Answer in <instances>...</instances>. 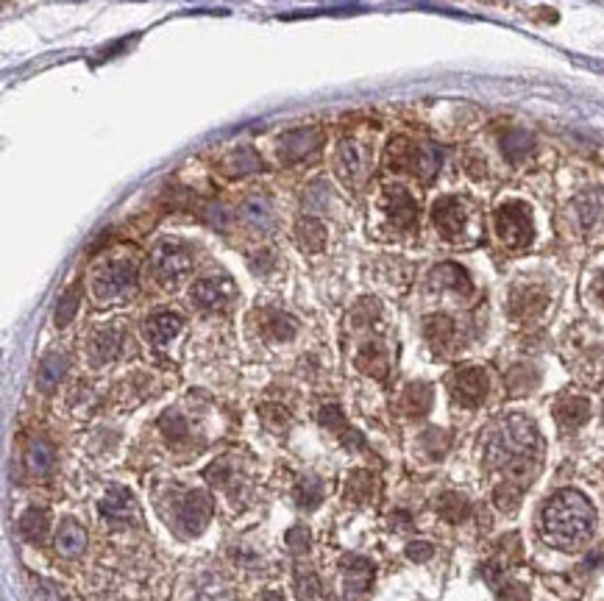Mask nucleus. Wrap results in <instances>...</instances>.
<instances>
[{
  "instance_id": "35",
  "label": "nucleus",
  "mask_w": 604,
  "mask_h": 601,
  "mask_svg": "<svg viewBox=\"0 0 604 601\" xmlns=\"http://www.w3.org/2000/svg\"><path fill=\"white\" fill-rule=\"evenodd\" d=\"M48 527H50V520H48L45 510H28V512L20 518V535H23L26 540H34V543L45 540Z\"/></svg>"
},
{
  "instance_id": "25",
  "label": "nucleus",
  "mask_w": 604,
  "mask_h": 601,
  "mask_svg": "<svg viewBox=\"0 0 604 601\" xmlns=\"http://www.w3.org/2000/svg\"><path fill=\"white\" fill-rule=\"evenodd\" d=\"M242 218L248 226H254L259 231H268L276 223V212L265 196H251V198L242 201Z\"/></svg>"
},
{
  "instance_id": "20",
  "label": "nucleus",
  "mask_w": 604,
  "mask_h": 601,
  "mask_svg": "<svg viewBox=\"0 0 604 601\" xmlns=\"http://www.w3.org/2000/svg\"><path fill=\"white\" fill-rule=\"evenodd\" d=\"M101 515L109 520H137V501L128 490L111 488L101 501Z\"/></svg>"
},
{
  "instance_id": "47",
  "label": "nucleus",
  "mask_w": 604,
  "mask_h": 601,
  "mask_svg": "<svg viewBox=\"0 0 604 601\" xmlns=\"http://www.w3.org/2000/svg\"><path fill=\"white\" fill-rule=\"evenodd\" d=\"M287 546L295 551V554H304L310 549V535L307 529H290L287 532Z\"/></svg>"
},
{
  "instance_id": "49",
  "label": "nucleus",
  "mask_w": 604,
  "mask_h": 601,
  "mask_svg": "<svg viewBox=\"0 0 604 601\" xmlns=\"http://www.w3.org/2000/svg\"><path fill=\"white\" fill-rule=\"evenodd\" d=\"M596 296H599V301L604 304V276L599 279V284H596Z\"/></svg>"
},
{
  "instance_id": "2",
  "label": "nucleus",
  "mask_w": 604,
  "mask_h": 601,
  "mask_svg": "<svg viewBox=\"0 0 604 601\" xmlns=\"http://www.w3.org/2000/svg\"><path fill=\"white\" fill-rule=\"evenodd\" d=\"M538 449L540 437L535 423L524 415H509L487 435L485 462L490 468H513L516 474H524V465L538 454Z\"/></svg>"
},
{
  "instance_id": "33",
  "label": "nucleus",
  "mask_w": 604,
  "mask_h": 601,
  "mask_svg": "<svg viewBox=\"0 0 604 601\" xmlns=\"http://www.w3.org/2000/svg\"><path fill=\"white\" fill-rule=\"evenodd\" d=\"M324 482L317 476H304L295 484V504L301 510H315L320 501H324Z\"/></svg>"
},
{
  "instance_id": "1",
  "label": "nucleus",
  "mask_w": 604,
  "mask_h": 601,
  "mask_svg": "<svg viewBox=\"0 0 604 601\" xmlns=\"http://www.w3.org/2000/svg\"><path fill=\"white\" fill-rule=\"evenodd\" d=\"M593 527H596L593 504L577 490H560L557 496L546 501V507L540 512V529L546 543H552V546L562 551L582 549L591 540Z\"/></svg>"
},
{
  "instance_id": "42",
  "label": "nucleus",
  "mask_w": 604,
  "mask_h": 601,
  "mask_svg": "<svg viewBox=\"0 0 604 601\" xmlns=\"http://www.w3.org/2000/svg\"><path fill=\"white\" fill-rule=\"evenodd\" d=\"M317 420H320V426H326V429H332V432H348L351 426L346 423V418H343V410H340L337 404H326L324 410L317 412Z\"/></svg>"
},
{
  "instance_id": "4",
  "label": "nucleus",
  "mask_w": 604,
  "mask_h": 601,
  "mask_svg": "<svg viewBox=\"0 0 604 601\" xmlns=\"http://www.w3.org/2000/svg\"><path fill=\"white\" fill-rule=\"evenodd\" d=\"M150 270H154V279L162 287H176L181 284L193 270V250L184 243L176 240H164L154 248L150 254Z\"/></svg>"
},
{
  "instance_id": "9",
  "label": "nucleus",
  "mask_w": 604,
  "mask_h": 601,
  "mask_svg": "<svg viewBox=\"0 0 604 601\" xmlns=\"http://www.w3.org/2000/svg\"><path fill=\"white\" fill-rule=\"evenodd\" d=\"M320 145H324V134H320L317 128H293L287 134H281L279 159L285 165L310 162V159L317 157Z\"/></svg>"
},
{
  "instance_id": "36",
  "label": "nucleus",
  "mask_w": 604,
  "mask_h": 601,
  "mask_svg": "<svg viewBox=\"0 0 604 601\" xmlns=\"http://www.w3.org/2000/svg\"><path fill=\"white\" fill-rule=\"evenodd\" d=\"M79 306H81V287L79 284H73L67 293L59 298V306H56V326L59 328H65L73 318H75V312H79Z\"/></svg>"
},
{
  "instance_id": "30",
  "label": "nucleus",
  "mask_w": 604,
  "mask_h": 601,
  "mask_svg": "<svg viewBox=\"0 0 604 601\" xmlns=\"http://www.w3.org/2000/svg\"><path fill=\"white\" fill-rule=\"evenodd\" d=\"M401 410L409 418H421L432 410V387L426 381H415L409 384L404 396H401Z\"/></svg>"
},
{
  "instance_id": "7",
  "label": "nucleus",
  "mask_w": 604,
  "mask_h": 601,
  "mask_svg": "<svg viewBox=\"0 0 604 601\" xmlns=\"http://www.w3.org/2000/svg\"><path fill=\"white\" fill-rule=\"evenodd\" d=\"M468 220H470V206L457 196H446L432 206V223H435L440 237L448 243H460L465 237Z\"/></svg>"
},
{
  "instance_id": "15",
  "label": "nucleus",
  "mask_w": 604,
  "mask_h": 601,
  "mask_svg": "<svg viewBox=\"0 0 604 601\" xmlns=\"http://www.w3.org/2000/svg\"><path fill=\"white\" fill-rule=\"evenodd\" d=\"M126 345V332L118 326H106L101 328V332L92 335L89 340V357L96 365H103V362H111L115 357H120Z\"/></svg>"
},
{
  "instance_id": "12",
  "label": "nucleus",
  "mask_w": 604,
  "mask_h": 601,
  "mask_svg": "<svg viewBox=\"0 0 604 601\" xmlns=\"http://www.w3.org/2000/svg\"><path fill=\"white\" fill-rule=\"evenodd\" d=\"M382 209H385L387 223L393 226V231H399V235H407V231L418 226V204H415L409 192L401 187H393L385 192Z\"/></svg>"
},
{
  "instance_id": "17",
  "label": "nucleus",
  "mask_w": 604,
  "mask_h": 601,
  "mask_svg": "<svg viewBox=\"0 0 604 601\" xmlns=\"http://www.w3.org/2000/svg\"><path fill=\"white\" fill-rule=\"evenodd\" d=\"M554 418L565 432L579 429L582 423H588L591 418V401L582 396H562L554 404Z\"/></svg>"
},
{
  "instance_id": "8",
  "label": "nucleus",
  "mask_w": 604,
  "mask_h": 601,
  "mask_svg": "<svg viewBox=\"0 0 604 601\" xmlns=\"http://www.w3.org/2000/svg\"><path fill=\"white\" fill-rule=\"evenodd\" d=\"M173 518L179 523V529L184 535H201L206 529V523L212 518V498L206 496L203 490H190L184 493L176 507H173Z\"/></svg>"
},
{
  "instance_id": "14",
  "label": "nucleus",
  "mask_w": 604,
  "mask_h": 601,
  "mask_svg": "<svg viewBox=\"0 0 604 601\" xmlns=\"http://www.w3.org/2000/svg\"><path fill=\"white\" fill-rule=\"evenodd\" d=\"M546 304H549V293H546L543 287L526 284V287H518L516 293L509 296V315H513L516 320L535 318L543 312Z\"/></svg>"
},
{
  "instance_id": "44",
  "label": "nucleus",
  "mask_w": 604,
  "mask_h": 601,
  "mask_svg": "<svg viewBox=\"0 0 604 601\" xmlns=\"http://www.w3.org/2000/svg\"><path fill=\"white\" fill-rule=\"evenodd\" d=\"M448 432H443V429H429L426 435H424V449L432 454V457H443L446 454V449H448Z\"/></svg>"
},
{
  "instance_id": "37",
  "label": "nucleus",
  "mask_w": 604,
  "mask_h": 601,
  "mask_svg": "<svg viewBox=\"0 0 604 601\" xmlns=\"http://www.w3.org/2000/svg\"><path fill=\"white\" fill-rule=\"evenodd\" d=\"M438 510H440V515H443L446 520L457 523V520H463V518L470 512V504H468V498L460 496V493H443V496L438 498Z\"/></svg>"
},
{
  "instance_id": "34",
  "label": "nucleus",
  "mask_w": 604,
  "mask_h": 601,
  "mask_svg": "<svg viewBox=\"0 0 604 601\" xmlns=\"http://www.w3.org/2000/svg\"><path fill=\"white\" fill-rule=\"evenodd\" d=\"M538 371L532 365H516L513 371L507 374V390L513 393V396H524V393H530L532 387L538 384Z\"/></svg>"
},
{
  "instance_id": "46",
  "label": "nucleus",
  "mask_w": 604,
  "mask_h": 601,
  "mask_svg": "<svg viewBox=\"0 0 604 601\" xmlns=\"http://www.w3.org/2000/svg\"><path fill=\"white\" fill-rule=\"evenodd\" d=\"M432 554H435V549H432V543H426V540H415L407 546V557L415 562H426V559H432Z\"/></svg>"
},
{
  "instance_id": "45",
  "label": "nucleus",
  "mask_w": 604,
  "mask_h": 601,
  "mask_svg": "<svg viewBox=\"0 0 604 601\" xmlns=\"http://www.w3.org/2000/svg\"><path fill=\"white\" fill-rule=\"evenodd\" d=\"M203 218H206V223H210L212 228H229V209H226L223 204H210L203 209Z\"/></svg>"
},
{
  "instance_id": "31",
  "label": "nucleus",
  "mask_w": 604,
  "mask_h": 601,
  "mask_svg": "<svg viewBox=\"0 0 604 601\" xmlns=\"http://www.w3.org/2000/svg\"><path fill=\"white\" fill-rule=\"evenodd\" d=\"M356 367H360L363 374L373 376V379H385L387 376V354L379 343H368L360 357H356Z\"/></svg>"
},
{
  "instance_id": "32",
  "label": "nucleus",
  "mask_w": 604,
  "mask_h": 601,
  "mask_svg": "<svg viewBox=\"0 0 604 601\" xmlns=\"http://www.w3.org/2000/svg\"><path fill=\"white\" fill-rule=\"evenodd\" d=\"M53 462H56V451H53V445L45 443V440H36L31 443V449L26 454V465H28V471L36 474V476H48L53 471Z\"/></svg>"
},
{
  "instance_id": "21",
  "label": "nucleus",
  "mask_w": 604,
  "mask_h": 601,
  "mask_svg": "<svg viewBox=\"0 0 604 601\" xmlns=\"http://www.w3.org/2000/svg\"><path fill=\"white\" fill-rule=\"evenodd\" d=\"M184 328V318L176 312H157L145 320V335L154 345H164Z\"/></svg>"
},
{
  "instance_id": "24",
  "label": "nucleus",
  "mask_w": 604,
  "mask_h": 601,
  "mask_svg": "<svg viewBox=\"0 0 604 601\" xmlns=\"http://www.w3.org/2000/svg\"><path fill=\"white\" fill-rule=\"evenodd\" d=\"M532 148H535V137L524 128H509L501 137V153H504V159L513 162V165H518L530 157Z\"/></svg>"
},
{
  "instance_id": "39",
  "label": "nucleus",
  "mask_w": 604,
  "mask_h": 601,
  "mask_svg": "<svg viewBox=\"0 0 604 601\" xmlns=\"http://www.w3.org/2000/svg\"><path fill=\"white\" fill-rule=\"evenodd\" d=\"M159 426H162V432L170 443H184L187 437H190V423H187L179 412H164Z\"/></svg>"
},
{
  "instance_id": "11",
  "label": "nucleus",
  "mask_w": 604,
  "mask_h": 601,
  "mask_svg": "<svg viewBox=\"0 0 604 601\" xmlns=\"http://www.w3.org/2000/svg\"><path fill=\"white\" fill-rule=\"evenodd\" d=\"M448 390L460 406L474 410V406H479L487 396V374L482 367H463V371L451 374Z\"/></svg>"
},
{
  "instance_id": "27",
  "label": "nucleus",
  "mask_w": 604,
  "mask_h": 601,
  "mask_svg": "<svg viewBox=\"0 0 604 601\" xmlns=\"http://www.w3.org/2000/svg\"><path fill=\"white\" fill-rule=\"evenodd\" d=\"M295 240L310 254H317V250L326 248V226L317 218H301L295 223Z\"/></svg>"
},
{
  "instance_id": "28",
  "label": "nucleus",
  "mask_w": 604,
  "mask_h": 601,
  "mask_svg": "<svg viewBox=\"0 0 604 601\" xmlns=\"http://www.w3.org/2000/svg\"><path fill=\"white\" fill-rule=\"evenodd\" d=\"M70 359L65 354H48L40 362V371H36V387H40L42 393H50L56 384H59L67 374Z\"/></svg>"
},
{
  "instance_id": "3",
  "label": "nucleus",
  "mask_w": 604,
  "mask_h": 601,
  "mask_svg": "<svg viewBox=\"0 0 604 601\" xmlns=\"http://www.w3.org/2000/svg\"><path fill=\"white\" fill-rule=\"evenodd\" d=\"M440 159H443V153L438 148H424V145H415L407 137H395L387 145L385 167L393 173H412V176H418L424 181H432L435 173L440 170Z\"/></svg>"
},
{
  "instance_id": "13",
  "label": "nucleus",
  "mask_w": 604,
  "mask_h": 601,
  "mask_svg": "<svg viewBox=\"0 0 604 601\" xmlns=\"http://www.w3.org/2000/svg\"><path fill=\"white\" fill-rule=\"evenodd\" d=\"M234 298V284L226 276H206L193 284V301L201 309H226Z\"/></svg>"
},
{
  "instance_id": "22",
  "label": "nucleus",
  "mask_w": 604,
  "mask_h": 601,
  "mask_svg": "<svg viewBox=\"0 0 604 601\" xmlns=\"http://www.w3.org/2000/svg\"><path fill=\"white\" fill-rule=\"evenodd\" d=\"M220 170L226 176H251V173L262 170V159L254 148H237V150L226 153L220 162Z\"/></svg>"
},
{
  "instance_id": "18",
  "label": "nucleus",
  "mask_w": 604,
  "mask_h": 601,
  "mask_svg": "<svg viewBox=\"0 0 604 601\" xmlns=\"http://www.w3.org/2000/svg\"><path fill=\"white\" fill-rule=\"evenodd\" d=\"M577 223L582 231H596L604 223V192L601 189H588L574 201Z\"/></svg>"
},
{
  "instance_id": "6",
  "label": "nucleus",
  "mask_w": 604,
  "mask_h": 601,
  "mask_svg": "<svg viewBox=\"0 0 604 601\" xmlns=\"http://www.w3.org/2000/svg\"><path fill=\"white\" fill-rule=\"evenodd\" d=\"M134 287H137V265L131 259H111L92 279V293H96L98 301L123 298L128 293H134Z\"/></svg>"
},
{
  "instance_id": "5",
  "label": "nucleus",
  "mask_w": 604,
  "mask_h": 601,
  "mask_svg": "<svg viewBox=\"0 0 604 601\" xmlns=\"http://www.w3.org/2000/svg\"><path fill=\"white\" fill-rule=\"evenodd\" d=\"M496 223V235L507 248H526L535 237V226H532V212L521 201H507L496 209L493 215Z\"/></svg>"
},
{
  "instance_id": "43",
  "label": "nucleus",
  "mask_w": 604,
  "mask_h": 601,
  "mask_svg": "<svg viewBox=\"0 0 604 601\" xmlns=\"http://www.w3.org/2000/svg\"><path fill=\"white\" fill-rule=\"evenodd\" d=\"M259 415L262 420H265L271 429H287V423H290V412L285 410V406H279V404H265V406H259Z\"/></svg>"
},
{
  "instance_id": "23",
  "label": "nucleus",
  "mask_w": 604,
  "mask_h": 601,
  "mask_svg": "<svg viewBox=\"0 0 604 601\" xmlns=\"http://www.w3.org/2000/svg\"><path fill=\"white\" fill-rule=\"evenodd\" d=\"M343 579H346V593H351V596L363 593V590H368L371 579H373V566L363 557H346Z\"/></svg>"
},
{
  "instance_id": "29",
  "label": "nucleus",
  "mask_w": 604,
  "mask_h": 601,
  "mask_svg": "<svg viewBox=\"0 0 604 601\" xmlns=\"http://www.w3.org/2000/svg\"><path fill=\"white\" fill-rule=\"evenodd\" d=\"M259 328H262V335H265L268 340H276V343H287L298 332L295 320L290 315H285V312H265V315H262Z\"/></svg>"
},
{
  "instance_id": "48",
  "label": "nucleus",
  "mask_w": 604,
  "mask_h": 601,
  "mask_svg": "<svg viewBox=\"0 0 604 601\" xmlns=\"http://www.w3.org/2000/svg\"><path fill=\"white\" fill-rule=\"evenodd\" d=\"M262 601H285L276 590H268V593H262Z\"/></svg>"
},
{
  "instance_id": "16",
  "label": "nucleus",
  "mask_w": 604,
  "mask_h": 601,
  "mask_svg": "<svg viewBox=\"0 0 604 601\" xmlns=\"http://www.w3.org/2000/svg\"><path fill=\"white\" fill-rule=\"evenodd\" d=\"M424 337L432 345V351L446 354V351H451V345L457 343V326L446 315H429L424 320Z\"/></svg>"
},
{
  "instance_id": "26",
  "label": "nucleus",
  "mask_w": 604,
  "mask_h": 601,
  "mask_svg": "<svg viewBox=\"0 0 604 601\" xmlns=\"http://www.w3.org/2000/svg\"><path fill=\"white\" fill-rule=\"evenodd\" d=\"M84 549H87V532L75 520H65L59 535H56V551L67 559H75L81 557Z\"/></svg>"
},
{
  "instance_id": "19",
  "label": "nucleus",
  "mask_w": 604,
  "mask_h": 601,
  "mask_svg": "<svg viewBox=\"0 0 604 601\" xmlns=\"http://www.w3.org/2000/svg\"><path fill=\"white\" fill-rule=\"evenodd\" d=\"M429 284L435 289H451L457 296H468L470 293V276L465 274V267L455 265V262H443L429 274Z\"/></svg>"
},
{
  "instance_id": "40",
  "label": "nucleus",
  "mask_w": 604,
  "mask_h": 601,
  "mask_svg": "<svg viewBox=\"0 0 604 601\" xmlns=\"http://www.w3.org/2000/svg\"><path fill=\"white\" fill-rule=\"evenodd\" d=\"M295 590H298V598H315L320 593V579L312 568H298L295 574Z\"/></svg>"
},
{
  "instance_id": "38",
  "label": "nucleus",
  "mask_w": 604,
  "mask_h": 601,
  "mask_svg": "<svg viewBox=\"0 0 604 601\" xmlns=\"http://www.w3.org/2000/svg\"><path fill=\"white\" fill-rule=\"evenodd\" d=\"M371 493H373V476L368 471H354L346 482V498L363 504L371 498Z\"/></svg>"
},
{
  "instance_id": "41",
  "label": "nucleus",
  "mask_w": 604,
  "mask_h": 601,
  "mask_svg": "<svg viewBox=\"0 0 604 601\" xmlns=\"http://www.w3.org/2000/svg\"><path fill=\"white\" fill-rule=\"evenodd\" d=\"M493 501H496V507L501 512H513V510H518V504H521V490L516 488V484L504 482V484H499V488H496Z\"/></svg>"
},
{
  "instance_id": "10",
  "label": "nucleus",
  "mask_w": 604,
  "mask_h": 601,
  "mask_svg": "<svg viewBox=\"0 0 604 601\" xmlns=\"http://www.w3.org/2000/svg\"><path fill=\"white\" fill-rule=\"evenodd\" d=\"M371 170V157L368 148L356 140H343L337 148V176L343 179L348 187H360L368 179Z\"/></svg>"
}]
</instances>
